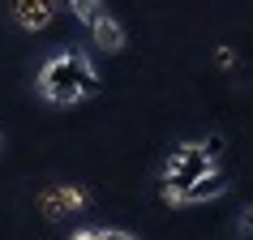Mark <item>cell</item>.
I'll return each mask as SVG.
<instances>
[{"instance_id":"obj_1","label":"cell","mask_w":253,"mask_h":240,"mask_svg":"<svg viewBox=\"0 0 253 240\" xmlns=\"http://www.w3.org/2000/svg\"><path fill=\"white\" fill-rule=\"evenodd\" d=\"M99 90H103V78L94 73V65L82 52H56L39 69V94L56 107H73Z\"/></svg>"},{"instance_id":"obj_2","label":"cell","mask_w":253,"mask_h":240,"mask_svg":"<svg viewBox=\"0 0 253 240\" xmlns=\"http://www.w3.org/2000/svg\"><path fill=\"white\" fill-rule=\"evenodd\" d=\"M206 172H214V163L206 159L202 142H180V146H172V155H168V167H163V180H159V185L185 189V185H193V180L206 176Z\"/></svg>"},{"instance_id":"obj_3","label":"cell","mask_w":253,"mask_h":240,"mask_svg":"<svg viewBox=\"0 0 253 240\" xmlns=\"http://www.w3.org/2000/svg\"><path fill=\"white\" fill-rule=\"evenodd\" d=\"M227 189H232L227 172H223V167H214V172L198 176V180H193V185H185V189H172V185H163L159 193H163V201H168V206H202V201H214V198H223Z\"/></svg>"},{"instance_id":"obj_4","label":"cell","mask_w":253,"mask_h":240,"mask_svg":"<svg viewBox=\"0 0 253 240\" xmlns=\"http://www.w3.org/2000/svg\"><path fill=\"white\" fill-rule=\"evenodd\" d=\"M39 206H43V214H47V219H60V214L86 210V206H90V193H86V189H78V185H52V189L39 198Z\"/></svg>"},{"instance_id":"obj_5","label":"cell","mask_w":253,"mask_h":240,"mask_svg":"<svg viewBox=\"0 0 253 240\" xmlns=\"http://www.w3.org/2000/svg\"><path fill=\"white\" fill-rule=\"evenodd\" d=\"M9 9L22 30H47L56 17V0H9Z\"/></svg>"},{"instance_id":"obj_6","label":"cell","mask_w":253,"mask_h":240,"mask_svg":"<svg viewBox=\"0 0 253 240\" xmlns=\"http://www.w3.org/2000/svg\"><path fill=\"white\" fill-rule=\"evenodd\" d=\"M90 39H94V47H99L103 56H116V52H125L129 35H125V26H120L116 17H112V13L103 9V13H99V17L90 22Z\"/></svg>"},{"instance_id":"obj_7","label":"cell","mask_w":253,"mask_h":240,"mask_svg":"<svg viewBox=\"0 0 253 240\" xmlns=\"http://www.w3.org/2000/svg\"><path fill=\"white\" fill-rule=\"evenodd\" d=\"M65 240H142V236L120 232V227H78V232H69Z\"/></svg>"},{"instance_id":"obj_8","label":"cell","mask_w":253,"mask_h":240,"mask_svg":"<svg viewBox=\"0 0 253 240\" xmlns=\"http://www.w3.org/2000/svg\"><path fill=\"white\" fill-rule=\"evenodd\" d=\"M65 4H69V13L78 17L82 26H90L94 17L103 13V0H65Z\"/></svg>"},{"instance_id":"obj_9","label":"cell","mask_w":253,"mask_h":240,"mask_svg":"<svg viewBox=\"0 0 253 240\" xmlns=\"http://www.w3.org/2000/svg\"><path fill=\"white\" fill-rule=\"evenodd\" d=\"M223 146H227V142H223V133H211L206 142H202V150H206V159H211V163H219V159H223Z\"/></svg>"},{"instance_id":"obj_10","label":"cell","mask_w":253,"mask_h":240,"mask_svg":"<svg viewBox=\"0 0 253 240\" xmlns=\"http://www.w3.org/2000/svg\"><path fill=\"white\" fill-rule=\"evenodd\" d=\"M240 240H253V206L240 214Z\"/></svg>"}]
</instances>
